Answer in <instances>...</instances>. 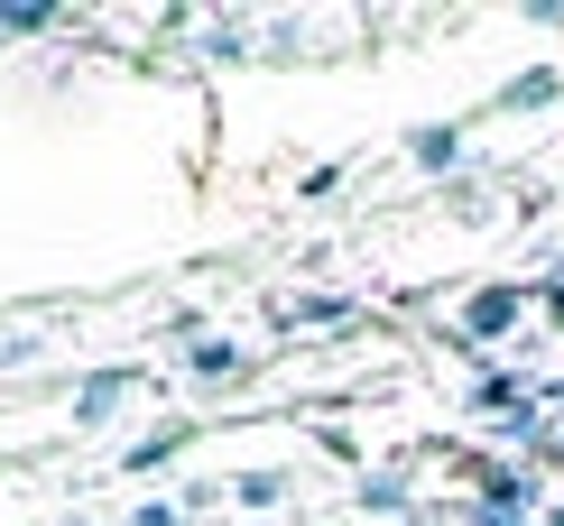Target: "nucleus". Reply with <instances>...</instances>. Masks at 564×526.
<instances>
[{"label":"nucleus","mask_w":564,"mask_h":526,"mask_svg":"<svg viewBox=\"0 0 564 526\" xmlns=\"http://www.w3.org/2000/svg\"><path fill=\"white\" fill-rule=\"evenodd\" d=\"M500 324H519V286H490L473 305V332H500Z\"/></svg>","instance_id":"nucleus-1"},{"label":"nucleus","mask_w":564,"mask_h":526,"mask_svg":"<svg viewBox=\"0 0 564 526\" xmlns=\"http://www.w3.org/2000/svg\"><path fill=\"white\" fill-rule=\"evenodd\" d=\"M408 149H416V166H463V139L454 130H416Z\"/></svg>","instance_id":"nucleus-2"},{"label":"nucleus","mask_w":564,"mask_h":526,"mask_svg":"<svg viewBox=\"0 0 564 526\" xmlns=\"http://www.w3.org/2000/svg\"><path fill=\"white\" fill-rule=\"evenodd\" d=\"M195 379H241V351L231 342H195Z\"/></svg>","instance_id":"nucleus-3"},{"label":"nucleus","mask_w":564,"mask_h":526,"mask_svg":"<svg viewBox=\"0 0 564 526\" xmlns=\"http://www.w3.org/2000/svg\"><path fill=\"white\" fill-rule=\"evenodd\" d=\"M231 498H241V508H278V471H241Z\"/></svg>","instance_id":"nucleus-4"},{"label":"nucleus","mask_w":564,"mask_h":526,"mask_svg":"<svg viewBox=\"0 0 564 526\" xmlns=\"http://www.w3.org/2000/svg\"><path fill=\"white\" fill-rule=\"evenodd\" d=\"M361 508H380V517H389V508H408V481H398V471H380V481H361Z\"/></svg>","instance_id":"nucleus-5"},{"label":"nucleus","mask_w":564,"mask_h":526,"mask_svg":"<svg viewBox=\"0 0 564 526\" xmlns=\"http://www.w3.org/2000/svg\"><path fill=\"white\" fill-rule=\"evenodd\" d=\"M185 508H176V498H139V508H130V526H176Z\"/></svg>","instance_id":"nucleus-6"}]
</instances>
